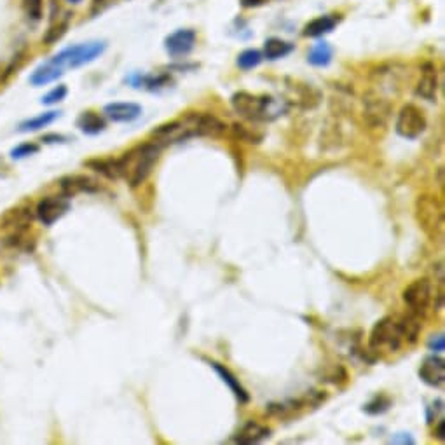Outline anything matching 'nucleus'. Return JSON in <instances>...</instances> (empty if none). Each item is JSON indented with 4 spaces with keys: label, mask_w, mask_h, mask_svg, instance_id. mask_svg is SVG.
Instances as JSON below:
<instances>
[{
    "label": "nucleus",
    "mask_w": 445,
    "mask_h": 445,
    "mask_svg": "<svg viewBox=\"0 0 445 445\" xmlns=\"http://www.w3.org/2000/svg\"><path fill=\"white\" fill-rule=\"evenodd\" d=\"M230 105L234 108L236 114H239L243 119L252 121V123H265V121H274L280 115H283L285 107L280 100L267 95H252L248 91H238L230 96Z\"/></svg>",
    "instance_id": "obj_1"
},
{
    "label": "nucleus",
    "mask_w": 445,
    "mask_h": 445,
    "mask_svg": "<svg viewBox=\"0 0 445 445\" xmlns=\"http://www.w3.org/2000/svg\"><path fill=\"white\" fill-rule=\"evenodd\" d=\"M161 150L158 143L149 142L128 150L126 154H123V158H119L123 178H126L131 187H139L149 178Z\"/></svg>",
    "instance_id": "obj_2"
},
{
    "label": "nucleus",
    "mask_w": 445,
    "mask_h": 445,
    "mask_svg": "<svg viewBox=\"0 0 445 445\" xmlns=\"http://www.w3.org/2000/svg\"><path fill=\"white\" fill-rule=\"evenodd\" d=\"M107 49V43L104 40H95V43L75 44V46L65 47L58 54H54L49 62L56 67L62 73H65L67 69H79L82 65L95 62L96 58H100Z\"/></svg>",
    "instance_id": "obj_3"
},
{
    "label": "nucleus",
    "mask_w": 445,
    "mask_h": 445,
    "mask_svg": "<svg viewBox=\"0 0 445 445\" xmlns=\"http://www.w3.org/2000/svg\"><path fill=\"white\" fill-rule=\"evenodd\" d=\"M416 217L431 241L444 239V204L437 196H419L416 201Z\"/></svg>",
    "instance_id": "obj_4"
},
{
    "label": "nucleus",
    "mask_w": 445,
    "mask_h": 445,
    "mask_svg": "<svg viewBox=\"0 0 445 445\" xmlns=\"http://www.w3.org/2000/svg\"><path fill=\"white\" fill-rule=\"evenodd\" d=\"M370 350L376 353H395L403 344L402 328L395 316H386L374 325L369 339Z\"/></svg>",
    "instance_id": "obj_5"
},
{
    "label": "nucleus",
    "mask_w": 445,
    "mask_h": 445,
    "mask_svg": "<svg viewBox=\"0 0 445 445\" xmlns=\"http://www.w3.org/2000/svg\"><path fill=\"white\" fill-rule=\"evenodd\" d=\"M154 142L158 143L161 149L171 145V143L184 142V140L197 136L196 134V121H194V114H187L184 119L171 121V123L161 124L159 128L150 133Z\"/></svg>",
    "instance_id": "obj_6"
},
{
    "label": "nucleus",
    "mask_w": 445,
    "mask_h": 445,
    "mask_svg": "<svg viewBox=\"0 0 445 445\" xmlns=\"http://www.w3.org/2000/svg\"><path fill=\"white\" fill-rule=\"evenodd\" d=\"M325 400V395L320 392H313L309 395L302 396V398H292L283 400V402H273L267 405V414L278 419H292L306 412L307 409L318 407L320 403Z\"/></svg>",
    "instance_id": "obj_7"
},
{
    "label": "nucleus",
    "mask_w": 445,
    "mask_h": 445,
    "mask_svg": "<svg viewBox=\"0 0 445 445\" xmlns=\"http://www.w3.org/2000/svg\"><path fill=\"white\" fill-rule=\"evenodd\" d=\"M426 126L428 123L424 112H422L418 105L407 104L403 105L402 110L398 112L395 130L402 139L416 140L426 131Z\"/></svg>",
    "instance_id": "obj_8"
},
{
    "label": "nucleus",
    "mask_w": 445,
    "mask_h": 445,
    "mask_svg": "<svg viewBox=\"0 0 445 445\" xmlns=\"http://www.w3.org/2000/svg\"><path fill=\"white\" fill-rule=\"evenodd\" d=\"M403 302L407 304L412 315L424 316L428 313L433 300V288H431V281L428 278H418L407 285V288L403 290Z\"/></svg>",
    "instance_id": "obj_9"
},
{
    "label": "nucleus",
    "mask_w": 445,
    "mask_h": 445,
    "mask_svg": "<svg viewBox=\"0 0 445 445\" xmlns=\"http://www.w3.org/2000/svg\"><path fill=\"white\" fill-rule=\"evenodd\" d=\"M70 210L69 197L62 196H47L44 197L40 203L37 204V219L44 224V226H53L54 222L65 217Z\"/></svg>",
    "instance_id": "obj_10"
},
{
    "label": "nucleus",
    "mask_w": 445,
    "mask_h": 445,
    "mask_svg": "<svg viewBox=\"0 0 445 445\" xmlns=\"http://www.w3.org/2000/svg\"><path fill=\"white\" fill-rule=\"evenodd\" d=\"M196 46V32L191 28H180L166 37L165 49L171 58H184Z\"/></svg>",
    "instance_id": "obj_11"
},
{
    "label": "nucleus",
    "mask_w": 445,
    "mask_h": 445,
    "mask_svg": "<svg viewBox=\"0 0 445 445\" xmlns=\"http://www.w3.org/2000/svg\"><path fill=\"white\" fill-rule=\"evenodd\" d=\"M419 377L422 379V383H426L431 388H442L445 383L444 358L437 357V354L424 358L421 369H419Z\"/></svg>",
    "instance_id": "obj_12"
},
{
    "label": "nucleus",
    "mask_w": 445,
    "mask_h": 445,
    "mask_svg": "<svg viewBox=\"0 0 445 445\" xmlns=\"http://www.w3.org/2000/svg\"><path fill=\"white\" fill-rule=\"evenodd\" d=\"M104 112L114 123H131L142 115V107L133 101H114V104H108Z\"/></svg>",
    "instance_id": "obj_13"
},
{
    "label": "nucleus",
    "mask_w": 445,
    "mask_h": 445,
    "mask_svg": "<svg viewBox=\"0 0 445 445\" xmlns=\"http://www.w3.org/2000/svg\"><path fill=\"white\" fill-rule=\"evenodd\" d=\"M271 437V428L264 426L261 422L248 421L245 422L241 428L234 433L232 437V442L234 444H243V445H252L258 444V442H264Z\"/></svg>",
    "instance_id": "obj_14"
},
{
    "label": "nucleus",
    "mask_w": 445,
    "mask_h": 445,
    "mask_svg": "<svg viewBox=\"0 0 445 445\" xmlns=\"http://www.w3.org/2000/svg\"><path fill=\"white\" fill-rule=\"evenodd\" d=\"M60 189L65 197H73L79 192H95L98 191V184L93 178L84 177V175H72L60 180Z\"/></svg>",
    "instance_id": "obj_15"
},
{
    "label": "nucleus",
    "mask_w": 445,
    "mask_h": 445,
    "mask_svg": "<svg viewBox=\"0 0 445 445\" xmlns=\"http://www.w3.org/2000/svg\"><path fill=\"white\" fill-rule=\"evenodd\" d=\"M196 119V134L197 136H211V139H219L226 134L227 126L211 114H194Z\"/></svg>",
    "instance_id": "obj_16"
},
{
    "label": "nucleus",
    "mask_w": 445,
    "mask_h": 445,
    "mask_svg": "<svg viewBox=\"0 0 445 445\" xmlns=\"http://www.w3.org/2000/svg\"><path fill=\"white\" fill-rule=\"evenodd\" d=\"M211 369L215 370L217 374L220 376V379L224 381V383L227 384V388L230 389V393L236 396V400H238L239 403H248L250 402V395L248 392H246L245 388H243V384L239 383L238 377L234 376V374L230 372L229 369H227L226 365L222 363H217V361H210Z\"/></svg>",
    "instance_id": "obj_17"
},
{
    "label": "nucleus",
    "mask_w": 445,
    "mask_h": 445,
    "mask_svg": "<svg viewBox=\"0 0 445 445\" xmlns=\"http://www.w3.org/2000/svg\"><path fill=\"white\" fill-rule=\"evenodd\" d=\"M437 70L431 65H426L421 75V81H419L418 88H416V95L421 96V98H424V100L428 101H435V98H437Z\"/></svg>",
    "instance_id": "obj_18"
},
{
    "label": "nucleus",
    "mask_w": 445,
    "mask_h": 445,
    "mask_svg": "<svg viewBox=\"0 0 445 445\" xmlns=\"http://www.w3.org/2000/svg\"><path fill=\"white\" fill-rule=\"evenodd\" d=\"M339 19L332 14L326 16H318V18L311 19L309 23L304 27V37H322L325 34H330L332 30L335 28Z\"/></svg>",
    "instance_id": "obj_19"
},
{
    "label": "nucleus",
    "mask_w": 445,
    "mask_h": 445,
    "mask_svg": "<svg viewBox=\"0 0 445 445\" xmlns=\"http://www.w3.org/2000/svg\"><path fill=\"white\" fill-rule=\"evenodd\" d=\"M77 128L86 134H98L107 128V123H105V119L100 114L88 110V112H82V114L79 115V119H77Z\"/></svg>",
    "instance_id": "obj_20"
},
{
    "label": "nucleus",
    "mask_w": 445,
    "mask_h": 445,
    "mask_svg": "<svg viewBox=\"0 0 445 445\" xmlns=\"http://www.w3.org/2000/svg\"><path fill=\"white\" fill-rule=\"evenodd\" d=\"M86 166H89V168L95 169V171L100 173V175H104V177L110 178V180L123 178L119 159H91V161L86 163Z\"/></svg>",
    "instance_id": "obj_21"
},
{
    "label": "nucleus",
    "mask_w": 445,
    "mask_h": 445,
    "mask_svg": "<svg viewBox=\"0 0 445 445\" xmlns=\"http://www.w3.org/2000/svg\"><path fill=\"white\" fill-rule=\"evenodd\" d=\"M58 117H60V112L56 110L44 112V114L35 115V117H32V119L23 121V123L19 124L18 130L21 131V133H32V131L44 130V128H47L49 124H53Z\"/></svg>",
    "instance_id": "obj_22"
},
{
    "label": "nucleus",
    "mask_w": 445,
    "mask_h": 445,
    "mask_svg": "<svg viewBox=\"0 0 445 445\" xmlns=\"http://www.w3.org/2000/svg\"><path fill=\"white\" fill-rule=\"evenodd\" d=\"M400 322V328H402V335H403V342H411V344H414L416 341H418V335L421 334V316H416V315H407V316H402V318H398Z\"/></svg>",
    "instance_id": "obj_23"
},
{
    "label": "nucleus",
    "mask_w": 445,
    "mask_h": 445,
    "mask_svg": "<svg viewBox=\"0 0 445 445\" xmlns=\"http://www.w3.org/2000/svg\"><path fill=\"white\" fill-rule=\"evenodd\" d=\"M293 51V44L281 40V38L271 37L264 44V56L267 60H280V58L288 56Z\"/></svg>",
    "instance_id": "obj_24"
},
{
    "label": "nucleus",
    "mask_w": 445,
    "mask_h": 445,
    "mask_svg": "<svg viewBox=\"0 0 445 445\" xmlns=\"http://www.w3.org/2000/svg\"><path fill=\"white\" fill-rule=\"evenodd\" d=\"M332 56H334L332 46L323 40V43H318L313 46V49L307 54V62L315 67H326L332 62Z\"/></svg>",
    "instance_id": "obj_25"
},
{
    "label": "nucleus",
    "mask_w": 445,
    "mask_h": 445,
    "mask_svg": "<svg viewBox=\"0 0 445 445\" xmlns=\"http://www.w3.org/2000/svg\"><path fill=\"white\" fill-rule=\"evenodd\" d=\"M262 60H264V54L261 53V51L257 49H246L243 51L241 54L238 56V67L243 70H252L255 69V67H258L262 63Z\"/></svg>",
    "instance_id": "obj_26"
},
{
    "label": "nucleus",
    "mask_w": 445,
    "mask_h": 445,
    "mask_svg": "<svg viewBox=\"0 0 445 445\" xmlns=\"http://www.w3.org/2000/svg\"><path fill=\"white\" fill-rule=\"evenodd\" d=\"M389 407H392V400H389L388 396L377 395L376 398H372L367 405H365L363 411L370 416H379V414H384Z\"/></svg>",
    "instance_id": "obj_27"
},
{
    "label": "nucleus",
    "mask_w": 445,
    "mask_h": 445,
    "mask_svg": "<svg viewBox=\"0 0 445 445\" xmlns=\"http://www.w3.org/2000/svg\"><path fill=\"white\" fill-rule=\"evenodd\" d=\"M67 95H69V89H67V86H56L54 89H51L49 93H47L46 96H43V104L44 105H54V104H60V101H63L67 98Z\"/></svg>",
    "instance_id": "obj_28"
},
{
    "label": "nucleus",
    "mask_w": 445,
    "mask_h": 445,
    "mask_svg": "<svg viewBox=\"0 0 445 445\" xmlns=\"http://www.w3.org/2000/svg\"><path fill=\"white\" fill-rule=\"evenodd\" d=\"M37 152H38L37 143L25 142L11 150V158L12 159H25V158H30V156H34V154H37Z\"/></svg>",
    "instance_id": "obj_29"
},
{
    "label": "nucleus",
    "mask_w": 445,
    "mask_h": 445,
    "mask_svg": "<svg viewBox=\"0 0 445 445\" xmlns=\"http://www.w3.org/2000/svg\"><path fill=\"white\" fill-rule=\"evenodd\" d=\"M43 0H23L25 12H27L28 18L35 19V21L43 18Z\"/></svg>",
    "instance_id": "obj_30"
},
{
    "label": "nucleus",
    "mask_w": 445,
    "mask_h": 445,
    "mask_svg": "<svg viewBox=\"0 0 445 445\" xmlns=\"http://www.w3.org/2000/svg\"><path fill=\"white\" fill-rule=\"evenodd\" d=\"M67 32V23H58L56 27H51L49 30H47V35L44 37V40H46L47 44H53L56 43L58 38H62V35Z\"/></svg>",
    "instance_id": "obj_31"
},
{
    "label": "nucleus",
    "mask_w": 445,
    "mask_h": 445,
    "mask_svg": "<svg viewBox=\"0 0 445 445\" xmlns=\"http://www.w3.org/2000/svg\"><path fill=\"white\" fill-rule=\"evenodd\" d=\"M444 412V400H435L428 407V422H435V419Z\"/></svg>",
    "instance_id": "obj_32"
},
{
    "label": "nucleus",
    "mask_w": 445,
    "mask_h": 445,
    "mask_svg": "<svg viewBox=\"0 0 445 445\" xmlns=\"http://www.w3.org/2000/svg\"><path fill=\"white\" fill-rule=\"evenodd\" d=\"M428 348H430L431 351H435V353H442V351L445 350L444 334L433 335V337H431L430 341H428Z\"/></svg>",
    "instance_id": "obj_33"
},
{
    "label": "nucleus",
    "mask_w": 445,
    "mask_h": 445,
    "mask_svg": "<svg viewBox=\"0 0 445 445\" xmlns=\"http://www.w3.org/2000/svg\"><path fill=\"white\" fill-rule=\"evenodd\" d=\"M389 444H403V445H414L416 440L411 433H396L395 437L389 440Z\"/></svg>",
    "instance_id": "obj_34"
},
{
    "label": "nucleus",
    "mask_w": 445,
    "mask_h": 445,
    "mask_svg": "<svg viewBox=\"0 0 445 445\" xmlns=\"http://www.w3.org/2000/svg\"><path fill=\"white\" fill-rule=\"evenodd\" d=\"M43 142H46V143H65V142H69V139H67V136H63V134L53 133V134H46V136L43 139Z\"/></svg>",
    "instance_id": "obj_35"
},
{
    "label": "nucleus",
    "mask_w": 445,
    "mask_h": 445,
    "mask_svg": "<svg viewBox=\"0 0 445 445\" xmlns=\"http://www.w3.org/2000/svg\"><path fill=\"white\" fill-rule=\"evenodd\" d=\"M444 428H445V421H444V419H440V421H438V424H437V428H435V437H437L440 442L445 440Z\"/></svg>",
    "instance_id": "obj_36"
},
{
    "label": "nucleus",
    "mask_w": 445,
    "mask_h": 445,
    "mask_svg": "<svg viewBox=\"0 0 445 445\" xmlns=\"http://www.w3.org/2000/svg\"><path fill=\"white\" fill-rule=\"evenodd\" d=\"M264 0H241V4L245 8H255V5H261Z\"/></svg>",
    "instance_id": "obj_37"
},
{
    "label": "nucleus",
    "mask_w": 445,
    "mask_h": 445,
    "mask_svg": "<svg viewBox=\"0 0 445 445\" xmlns=\"http://www.w3.org/2000/svg\"><path fill=\"white\" fill-rule=\"evenodd\" d=\"M67 2H70V4H79V2H82V0H67Z\"/></svg>",
    "instance_id": "obj_38"
}]
</instances>
